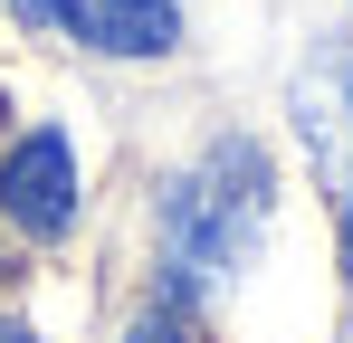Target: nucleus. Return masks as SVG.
<instances>
[{"instance_id":"obj_1","label":"nucleus","mask_w":353,"mask_h":343,"mask_svg":"<svg viewBox=\"0 0 353 343\" xmlns=\"http://www.w3.org/2000/svg\"><path fill=\"white\" fill-rule=\"evenodd\" d=\"M258 220H268V163L248 143H220L201 181H172L163 200V248H172V277H230L239 258L258 248Z\"/></svg>"},{"instance_id":"obj_7","label":"nucleus","mask_w":353,"mask_h":343,"mask_svg":"<svg viewBox=\"0 0 353 343\" xmlns=\"http://www.w3.org/2000/svg\"><path fill=\"white\" fill-rule=\"evenodd\" d=\"M344 267H353V200H344Z\"/></svg>"},{"instance_id":"obj_2","label":"nucleus","mask_w":353,"mask_h":343,"mask_svg":"<svg viewBox=\"0 0 353 343\" xmlns=\"http://www.w3.org/2000/svg\"><path fill=\"white\" fill-rule=\"evenodd\" d=\"M0 210L29 229V238H58L77 220V153H67V134H29L0 163Z\"/></svg>"},{"instance_id":"obj_5","label":"nucleus","mask_w":353,"mask_h":343,"mask_svg":"<svg viewBox=\"0 0 353 343\" xmlns=\"http://www.w3.org/2000/svg\"><path fill=\"white\" fill-rule=\"evenodd\" d=\"M124 343H191V334H181V315H143V324H134Z\"/></svg>"},{"instance_id":"obj_3","label":"nucleus","mask_w":353,"mask_h":343,"mask_svg":"<svg viewBox=\"0 0 353 343\" xmlns=\"http://www.w3.org/2000/svg\"><path fill=\"white\" fill-rule=\"evenodd\" d=\"M77 39H96L105 57H163L181 39V10L172 0H86L77 10Z\"/></svg>"},{"instance_id":"obj_6","label":"nucleus","mask_w":353,"mask_h":343,"mask_svg":"<svg viewBox=\"0 0 353 343\" xmlns=\"http://www.w3.org/2000/svg\"><path fill=\"white\" fill-rule=\"evenodd\" d=\"M0 343H39V334H29V324H0Z\"/></svg>"},{"instance_id":"obj_4","label":"nucleus","mask_w":353,"mask_h":343,"mask_svg":"<svg viewBox=\"0 0 353 343\" xmlns=\"http://www.w3.org/2000/svg\"><path fill=\"white\" fill-rule=\"evenodd\" d=\"M10 10H19V29H77L86 0H10Z\"/></svg>"}]
</instances>
